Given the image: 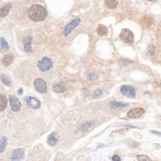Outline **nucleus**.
I'll return each mask as SVG.
<instances>
[{
    "label": "nucleus",
    "mask_w": 161,
    "mask_h": 161,
    "mask_svg": "<svg viewBox=\"0 0 161 161\" xmlns=\"http://www.w3.org/2000/svg\"><path fill=\"white\" fill-rule=\"evenodd\" d=\"M148 1H157V0H148Z\"/></svg>",
    "instance_id": "obj_30"
},
{
    "label": "nucleus",
    "mask_w": 161,
    "mask_h": 161,
    "mask_svg": "<svg viewBox=\"0 0 161 161\" xmlns=\"http://www.w3.org/2000/svg\"><path fill=\"white\" fill-rule=\"evenodd\" d=\"M37 66L42 71L45 72L53 68V62L51 59L47 57H44L41 61H38Z\"/></svg>",
    "instance_id": "obj_3"
},
{
    "label": "nucleus",
    "mask_w": 161,
    "mask_h": 161,
    "mask_svg": "<svg viewBox=\"0 0 161 161\" xmlns=\"http://www.w3.org/2000/svg\"><path fill=\"white\" fill-rule=\"evenodd\" d=\"M106 6L109 9H115L118 5L117 0H106L105 1Z\"/></svg>",
    "instance_id": "obj_19"
},
{
    "label": "nucleus",
    "mask_w": 161,
    "mask_h": 161,
    "mask_svg": "<svg viewBox=\"0 0 161 161\" xmlns=\"http://www.w3.org/2000/svg\"><path fill=\"white\" fill-rule=\"evenodd\" d=\"M8 100L6 96L1 94L0 95V111L2 112L5 110L7 106Z\"/></svg>",
    "instance_id": "obj_15"
},
{
    "label": "nucleus",
    "mask_w": 161,
    "mask_h": 161,
    "mask_svg": "<svg viewBox=\"0 0 161 161\" xmlns=\"http://www.w3.org/2000/svg\"><path fill=\"white\" fill-rule=\"evenodd\" d=\"M87 78L89 80L95 81L98 79V76L95 73H90L87 75Z\"/></svg>",
    "instance_id": "obj_23"
},
{
    "label": "nucleus",
    "mask_w": 161,
    "mask_h": 161,
    "mask_svg": "<svg viewBox=\"0 0 161 161\" xmlns=\"http://www.w3.org/2000/svg\"><path fill=\"white\" fill-rule=\"evenodd\" d=\"M97 32L99 36H106L108 34V29L105 25L100 24L97 28Z\"/></svg>",
    "instance_id": "obj_12"
},
{
    "label": "nucleus",
    "mask_w": 161,
    "mask_h": 161,
    "mask_svg": "<svg viewBox=\"0 0 161 161\" xmlns=\"http://www.w3.org/2000/svg\"><path fill=\"white\" fill-rule=\"evenodd\" d=\"M24 157V152L22 149H16L14 151L11 156L12 161L22 160Z\"/></svg>",
    "instance_id": "obj_10"
},
{
    "label": "nucleus",
    "mask_w": 161,
    "mask_h": 161,
    "mask_svg": "<svg viewBox=\"0 0 161 161\" xmlns=\"http://www.w3.org/2000/svg\"><path fill=\"white\" fill-rule=\"evenodd\" d=\"M102 91L101 90H97L95 92L93 96L95 97H99L102 95Z\"/></svg>",
    "instance_id": "obj_25"
},
{
    "label": "nucleus",
    "mask_w": 161,
    "mask_h": 161,
    "mask_svg": "<svg viewBox=\"0 0 161 161\" xmlns=\"http://www.w3.org/2000/svg\"><path fill=\"white\" fill-rule=\"evenodd\" d=\"M80 22V19L79 18H77L71 21L70 23H68L65 27L64 31V35L66 37L70 34L72 30L78 26Z\"/></svg>",
    "instance_id": "obj_8"
},
{
    "label": "nucleus",
    "mask_w": 161,
    "mask_h": 161,
    "mask_svg": "<svg viewBox=\"0 0 161 161\" xmlns=\"http://www.w3.org/2000/svg\"><path fill=\"white\" fill-rule=\"evenodd\" d=\"M137 160L138 161H151V159L147 155H137L136 156Z\"/></svg>",
    "instance_id": "obj_24"
},
{
    "label": "nucleus",
    "mask_w": 161,
    "mask_h": 161,
    "mask_svg": "<svg viewBox=\"0 0 161 161\" xmlns=\"http://www.w3.org/2000/svg\"><path fill=\"white\" fill-rule=\"evenodd\" d=\"M1 79L4 84L7 86H8V87H11V83H10V81L4 74H1Z\"/></svg>",
    "instance_id": "obj_22"
},
{
    "label": "nucleus",
    "mask_w": 161,
    "mask_h": 161,
    "mask_svg": "<svg viewBox=\"0 0 161 161\" xmlns=\"http://www.w3.org/2000/svg\"><path fill=\"white\" fill-rule=\"evenodd\" d=\"M24 100L27 105L29 106V107L34 109H37L41 107V104L40 101L37 98L28 96L25 98Z\"/></svg>",
    "instance_id": "obj_5"
},
{
    "label": "nucleus",
    "mask_w": 161,
    "mask_h": 161,
    "mask_svg": "<svg viewBox=\"0 0 161 161\" xmlns=\"http://www.w3.org/2000/svg\"><path fill=\"white\" fill-rule=\"evenodd\" d=\"M7 138L5 137H3L1 138L0 143V152L3 153L4 152L7 145Z\"/></svg>",
    "instance_id": "obj_21"
},
{
    "label": "nucleus",
    "mask_w": 161,
    "mask_h": 161,
    "mask_svg": "<svg viewBox=\"0 0 161 161\" xmlns=\"http://www.w3.org/2000/svg\"><path fill=\"white\" fill-rule=\"evenodd\" d=\"M121 93L127 97L132 98L135 97V89L131 85H123L121 88Z\"/></svg>",
    "instance_id": "obj_6"
},
{
    "label": "nucleus",
    "mask_w": 161,
    "mask_h": 161,
    "mask_svg": "<svg viewBox=\"0 0 161 161\" xmlns=\"http://www.w3.org/2000/svg\"><path fill=\"white\" fill-rule=\"evenodd\" d=\"M9 47L7 42L3 37L1 38V52L7 51L9 50Z\"/></svg>",
    "instance_id": "obj_20"
},
{
    "label": "nucleus",
    "mask_w": 161,
    "mask_h": 161,
    "mask_svg": "<svg viewBox=\"0 0 161 161\" xmlns=\"http://www.w3.org/2000/svg\"><path fill=\"white\" fill-rule=\"evenodd\" d=\"M18 95H22L23 94V89H22V88H20V89H18Z\"/></svg>",
    "instance_id": "obj_29"
},
{
    "label": "nucleus",
    "mask_w": 161,
    "mask_h": 161,
    "mask_svg": "<svg viewBox=\"0 0 161 161\" xmlns=\"http://www.w3.org/2000/svg\"><path fill=\"white\" fill-rule=\"evenodd\" d=\"M110 107L113 109H116L126 107L128 105L127 104H123L121 102H118L113 100L110 103Z\"/></svg>",
    "instance_id": "obj_14"
},
{
    "label": "nucleus",
    "mask_w": 161,
    "mask_h": 161,
    "mask_svg": "<svg viewBox=\"0 0 161 161\" xmlns=\"http://www.w3.org/2000/svg\"><path fill=\"white\" fill-rule=\"evenodd\" d=\"M91 125V123H88V122L84 123V124H83L82 126L81 127V129L83 130V129H86L88 128V127H90Z\"/></svg>",
    "instance_id": "obj_26"
},
{
    "label": "nucleus",
    "mask_w": 161,
    "mask_h": 161,
    "mask_svg": "<svg viewBox=\"0 0 161 161\" xmlns=\"http://www.w3.org/2000/svg\"><path fill=\"white\" fill-rule=\"evenodd\" d=\"M112 160L114 161H121V159L118 155H114L112 157Z\"/></svg>",
    "instance_id": "obj_28"
},
{
    "label": "nucleus",
    "mask_w": 161,
    "mask_h": 161,
    "mask_svg": "<svg viewBox=\"0 0 161 161\" xmlns=\"http://www.w3.org/2000/svg\"><path fill=\"white\" fill-rule=\"evenodd\" d=\"M9 99L11 110L14 112H17L20 111L22 105L18 98L14 95H10Z\"/></svg>",
    "instance_id": "obj_7"
},
{
    "label": "nucleus",
    "mask_w": 161,
    "mask_h": 161,
    "mask_svg": "<svg viewBox=\"0 0 161 161\" xmlns=\"http://www.w3.org/2000/svg\"><path fill=\"white\" fill-rule=\"evenodd\" d=\"M31 41H32V38L30 37H27L24 41L23 44L25 50L27 52H28V53H31L32 52Z\"/></svg>",
    "instance_id": "obj_13"
},
{
    "label": "nucleus",
    "mask_w": 161,
    "mask_h": 161,
    "mask_svg": "<svg viewBox=\"0 0 161 161\" xmlns=\"http://www.w3.org/2000/svg\"><path fill=\"white\" fill-rule=\"evenodd\" d=\"M12 7V4L11 3H9L7 4L5 6H4L3 8H1V17H4L7 15L9 13L10 10L11 9Z\"/></svg>",
    "instance_id": "obj_16"
},
{
    "label": "nucleus",
    "mask_w": 161,
    "mask_h": 161,
    "mask_svg": "<svg viewBox=\"0 0 161 161\" xmlns=\"http://www.w3.org/2000/svg\"><path fill=\"white\" fill-rule=\"evenodd\" d=\"M150 132L153 134L156 135L161 137V132H160L157 131H150Z\"/></svg>",
    "instance_id": "obj_27"
},
{
    "label": "nucleus",
    "mask_w": 161,
    "mask_h": 161,
    "mask_svg": "<svg viewBox=\"0 0 161 161\" xmlns=\"http://www.w3.org/2000/svg\"><path fill=\"white\" fill-rule=\"evenodd\" d=\"M13 61V55L11 54H9L4 55L1 59V63L3 66L7 67L9 66Z\"/></svg>",
    "instance_id": "obj_11"
},
{
    "label": "nucleus",
    "mask_w": 161,
    "mask_h": 161,
    "mask_svg": "<svg viewBox=\"0 0 161 161\" xmlns=\"http://www.w3.org/2000/svg\"><path fill=\"white\" fill-rule=\"evenodd\" d=\"M53 90L56 93H64L65 91V88L64 85L61 84H57L54 85Z\"/></svg>",
    "instance_id": "obj_18"
},
{
    "label": "nucleus",
    "mask_w": 161,
    "mask_h": 161,
    "mask_svg": "<svg viewBox=\"0 0 161 161\" xmlns=\"http://www.w3.org/2000/svg\"><path fill=\"white\" fill-rule=\"evenodd\" d=\"M34 85L35 90L42 94L47 93V83L42 78H38L35 79L34 82Z\"/></svg>",
    "instance_id": "obj_4"
},
{
    "label": "nucleus",
    "mask_w": 161,
    "mask_h": 161,
    "mask_svg": "<svg viewBox=\"0 0 161 161\" xmlns=\"http://www.w3.org/2000/svg\"><path fill=\"white\" fill-rule=\"evenodd\" d=\"M119 37L121 41L125 44H132L134 41L133 32L128 28L122 29Z\"/></svg>",
    "instance_id": "obj_2"
},
{
    "label": "nucleus",
    "mask_w": 161,
    "mask_h": 161,
    "mask_svg": "<svg viewBox=\"0 0 161 161\" xmlns=\"http://www.w3.org/2000/svg\"><path fill=\"white\" fill-rule=\"evenodd\" d=\"M144 110L141 108H135L129 110L127 113V116L130 118H135L141 117L144 114Z\"/></svg>",
    "instance_id": "obj_9"
},
{
    "label": "nucleus",
    "mask_w": 161,
    "mask_h": 161,
    "mask_svg": "<svg viewBox=\"0 0 161 161\" xmlns=\"http://www.w3.org/2000/svg\"><path fill=\"white\" fill-rule=\"evenodd\" d=\"M29 19L34 22H41L47 16V11L45 8L40 4H35L31 6L28 12Z\"/></svg>",
    "instance_id": "obj_1"
},
{
    "label": "nucleus",
    "mask_w": 161,
    "mask_h": 161,
    "mask_svg": "<svg viewBox=\"0 0 161 161\" xmlns=\"http://www.w3.org/2000/svg\"><path fill=\"white\" fill-rule=\"evenodd\" d=\"M57 138L56 137V133H52L50 135L47 139L48 144L50 146H54L57 142Z\"/></svg>",
    "instance_id": "obj_17"
}]
</instances>
